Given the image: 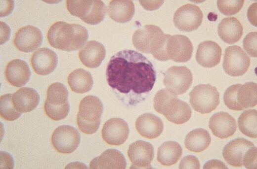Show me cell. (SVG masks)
Listing matches in <instances>:
<instances>
[{
	"mask_svg": "<svg viewBox=\"0 0 257 169\" xmlns=\"http://www.w3.org/2000/svg\"><path fill=\"white\" fill-rule=\"evenodd\" d=\"M108 85L125 103L133 105L145 99L153 88L156 73L141 53L125 49L114 55L106 70Z\"/></svg>",
	"mask_w": 257,
	"mask_h": 169,
	"instance_id": "1",
	"label": "cell"
},
{
	"mask_svg": "<svg viewBox=\"0 0 257 169\" xmlns=\"http://www.w3.org/2000/svg\"><path fill=\"white\" fill-rule=\"evenodd\" d=\"M88 37L87 30L78 24L58 21L49 29L47 38L53 47L63 51H72L81 48Z\"/></svg>",
	"mask_w": 257,
	"mask_h": 169,
	"instance_id": "2",
	"label": "cell"
},
{
	"mask_svg": "<svg viewBox=\"0 0 257 169\" xmlns=\"http://www.w3.org/2000/svg\"><path fill=\"white\" fill-rule=\"evenodd\" d=\"M153 106L157 112L176 124L186 122L191 116L192 110L189 104L178 99L177 95L166 88L159 90L156 94Z\"/></svg>",
	"mask_w": 257,
	"mask_h": 169,
	"instance_id": "3",
	"label": "cell"
},
{
	"mask_svg": "<svg viewBox=\"0 0 257 169\" xmlns=\"http://www.w3.org/2000/svg\"><path fill=\"white\" fill-rule=\"evenodd\" d=\"M103 106L96 96H87L80 101L77 123L83 133L90 135L96 133L101 122Z\"/></svg>",
	"mask_w": 257,
	"mask_h": 169,
	"instance_id": "4",
	"label": "cell"
},
{
	"mask_svg": "<svg viewBox=\"0 0 257 169\" xmlns=\"http://www.w3.org/2000/svg\"><path fill=\"white\" fill-rule=\"evenodd\" d=\"M224 102L230 109L240 111L255 106L257 103V85L249 82L234 84L225 91Z\"/></svg>",
	"mask_w": 257,
	"mask_h": 169,
	"instance_id": "5",
	"label": "cell"
},
{
	"mask_svg": "<svg viewBox=\"0 0 257 169\" xmlns=\"http://www.w3.org/2000/svg\"><path fill=\"white\" fill-rule=\"evenodd\" d=\"M68 99V91L63 84L59 82L51 84L47 90L44 105L46 115L55 121L64 119L70 110Z\"/></svg>",
	"mask_w": 257,
	"mask_h": 169,
	"instance_id": "6",
	"label": "cell"
},
{
	"mask_svg": "<svg viewBox=\"0 0 257 169\" xmlns=\"http://www.w3.org/2000/svg\"><path fill=\"white\" fill-rule=\"evenodd\" d=\"M66 6L71 15L89 25L100 23L106 13V6L99 0H68Z\"/></svg>",
	"mask_w": 257,
	"mask_h": 169,
	"instance_id": "7",
	"label": "cell"
},
{
	"mask_svg": "<svg viewBox=\"0 0 257 169\" xmlns=\"http://www.w3.org/2000/svg\"><path fill=\"white\" fill-rule=\"evenodd\" d=\"M189 102L192 108L201 114L214 110L219 103V94L215 87L211 84H199L189 93Z\"/></svg>",
	"mask_w": 257,
	"mask_h": 169,
	"instance_id": "8",
	"label": "cell"
},
{
	"mask_svg": "<svg viewBox=\"0 0 257 169\" xmlns=\"http://www.w3.org/2000/svg\"><path fill=\"white\" fill-rule=\"evenodd\" d=\"M193 50V45L187 36L167 34L163 61L172 60L175 62H186L191 59Z\"/></svg>",
	"mask_w": 257,
	"mask_h": 169,
	"instance_id": "9",
	"label": "cell"
},
{
	"mask_svg": "<svg viewBox=\"0 0 257 169\" xmlns=\"http://www.w3.org/2000/svg\"><path fill=\"white\" fill-rule=\"evenodd\" d=\"M164 35L159 27L146 25L135 31L132 35V43L139 51L153 55L160 45Z\"/></svg>",
	"mask_w": 257,
	"mask_h": 169,
	"instance_id": "10",
	"label": "cell"
},
{
	"mask_svg": "<svg viewBox=\"0 0 257 169\" xmlns=\"http://www.w3.org/2000/svg\"><path fill=\"white\" fill-rule=\"evenodd\" d=\"M250 65V58L241 47L232 45L225 50L222 67L227 74L239 76L244 74Z\"/></svg>",
	"mask_w": 257,
	"mask_h": 169,
	"instance_id": "11",
	"label": "cell"
},
{
	"mask_svg": "<svg viewBox=\"0 0 257 169\" xmlns=\"http://www.w3.org/2000/svg\"><path fill=\"white\" fill-rule=\"evenodd\" d=\"M193 80L190 69L184 66H173L165 73L163 83L166 89L175 95L185 93Z\"/></svg>",
	"mask_w": 257,
	"mask_h": 169,
	"instance_id": "12",
	"label": "cell"
},
{
	"mask_svg": "<svg viewBox=\"0 0 257 169\" xmlns=\"http://www.w3.org/2000/svg\"><path fill=\"white\" fill-rule=\"evenodd\" d=\"M80 139V135L76 128L69 125H62L54 130L51 143L58 152L69 154L78 148Z\"/></svg>",
	"mask_w": 257,
	"mask_h": 169,
	"instance_id": "13",
	"label": "cell"
},
{
	"mask_svg": "<svg viewBox=\"0 0 257 169\" xmlns=\"http://www.w3.org/2000/svg\"><path fill=\"white\" fill-rule=\"evenodd\" d=\"M203 13L197 5L188 3L178 8L175 12L173 21L175 26L184 32L197 30L203 20Z\"/></svg>",
	"mask_w": 257,
	"mask_h": 169,
	"instance_id": "14",
	"label": "cell"
},
{
	"mask_svg": "<svg viewBox=\"0 0 257 169\" xmlns=\"http://www.w3.org/2000/svg\"><path fill=\"white\" fill-rule=\"evenodd\" d=\"M128 157L132 163L130 169H152L154 148L149 142L137 140L131 143L128 150Z\"/></svg>",
	"mask_w": 257,
	"mask_h": 169,
	"instance_id": "15",
	"label": "cell"
},
{
	"mask_svg": "<svg viewBox=\"0 0 257 169\" xmlns=\"http://www.w3.org/2000/svg\"><path fill=\"white\" fill-rule=\"evenodd\" d=\"M43 38L42 33L39 29L28 25L21 28L15 33L13 42L19 51L28 53L39 47Z\"/></svg>",
	"mask_w": 257,
	"mask_h": 169,
	"instance_id": "16",
	"label": "cell"
},
{
	"mask_svg": "<svg viewBox=\"0 0 257 169\" xmlns=\"http://www.w3.org/2000/svg\"><path fill=\"white\" fill-rule=\"evenodd\" d=\"M128 124L120 118H112L107 121L102 130V137L108 144L120 145L127 139L129 135Z\"/></svg>",
	"mask_w": 257,
	"mask_h": 169,
	"instance_id": "17",
	"label": "cell"
},
{
	"mask_svg": "<svg viewBox=\"0 0 257 169\" xmlns=\"http://www.w3.org/2000/svg\"><path fill=\"white\" fill-rule=\"evenodd\" d=\"M58 58L56 54L48 48H41L35 51L31 59L32 67L39 75L51 73L56 68Z\"/></svg>",
	"mask_w": 257,
	"mask_h": 169,
	"instance_id": "18",
	"label": "cell"
},
{
	"mask_svg": "<svg viewBox=\"0 0 257 169\" xmlns=\"http://www.w3.org/2000/svg\"><path fill=\"white\" fill-rule=\"evenodd\" d=\"M254 146L253 142L243 138H237L229 142L223 148L222 155L225 161L233 167H242L247 150Z\"/></svg>",
	"mask_w": 257,
	"mask_h": 169,
	"instance_id": "19",
	"label": "cell"
},
{
	"mask_svg": "<svg viewBox=\"0 0 257 169\" xmlns=\"http://www.w3.org/2000/svg\"><path fill=\"white\" fill-rule=\"evenodd\" d=\"M209 127L216 137L224 139L233 135L237 129L235 119L229 113L219 112L210 119Z\"/></svg>",
	"mask_w": 257,
	"mask_h": 169,
	"instance_id": "20",
	"label": "cell"
},
{
	"mask_svg": "<svg viewBox=\"0 0 257 169\" xmlns=\"http://www.w3.org/2000/svg\"><path fill=\"white\" fill-rule=\"evenodd\" d=\"M221 53V48L216 42L211 40L204 41L198 46L196 59L202 67L213 68L220 62Z\"/></svg>",
	"mask_w": 257,
	"mask_h": 169,
	"instance_id": "21",
	"label": "cell"
},
{
	"mask_svg": "<svg viewBox=\"0 0 257 169\" xmlns=\"http://www.w3.org/2000/svg\"><path fill=\"white\" fill-rule=\"evenodd\" d=\"M135 128L143 137L148 139L158 137L162 134L164 125L161 119L152 113H144L135 121Z\"/></svg>",
	"mask_w": 257,
	"mask_h": 169,
	"instance_id": "22",
	"label": "cell"
},
{
	"mask_svg": "<svg viewBox=\"0 0 257 169\" xmlns=\"http://www.w3.org/2000/svg\"><path fill=\"white\" fill-rule=\"evenodd\" d=\"M5 75L7 81L11 85L20 87L29 81L31 71L26 62L20 59H14L7 65Z\"/></svg>",
	"mask_w": 257,
	"mask_h": 169,
	"instance_id": "23",
	"label": "cell"
},
{
	"mask_svg": "<svg viewBox=\"0 0 257 169\" xmlns=\"http://www.w3.org/2000/svg\"><path fill=\"white\" fill-rule=\"evenodd\" d=\"M106 55V50L101 43L90 40L79 52V57L84 65L89 68L99 67Z\"/></svg>",
	"mask_w": 257,
	"mask_h": 169,
	"instance_id": "24",
	"label": "cell"
},
{
	"mask_svg": "<svg viewBox=\"0 0 257 169\" xmlns=\"http://www.w3.org/2000/svg\"><path fill=\"white\" fill-rule=\"evenodd\" d=\"M127 162L122 153L115 149H109L90 163V169H125Z\"/></svg>",
	"mask_w": 257,
	"mask_h": 169,
	"instance_id": "25",
	"label": "cell"
},
{
	"mask_svg": "<svg viewBox=\"0 0 257 169\" xmlns=\"http://www.w3.org/2000/svg\"><path fill=\"white\" fill-rule=\"evenodd\" d=\"M12 101L19 112L26 113L32 111L38 106L40 96L33 88L22 87L12 94Z\"/></svg>",
	"mask_w": 257,
	"mask_h": 169,
	"instance_id": "26",
	"label": "cell"
},
{
	"mask_svg": "<svg viewBox=\"0 0 257 169\" xmlns=\"http://www.w3.org/2000/svg\"><path fill=\"white\" fill-rule=\"evenodd\" d=\"M243 26L234 17L223 18L218 26V34L225 42L231 44L238 41L242 36Z\"/></svg>",
	"mask_w": 257,
	"mask_h": 169,
	"instance_id": "27",
	"label": "cell"
},
{
	"mask_svg": "<svg viewBox=\"0 0 257 169\" xmlns=\"http://www.w3.org/2000/svg\"><path fill=\"white\" fill-rule=\"evenodd\" d=\"M108 15L114 21L126 23L133 17L135 8L133 1L129 0H113L109 4Z\"/></svg>",
	"mask_w": 257,
	"mask_h": 169,
	"instance_id": "28",
	"label": "cell"
},
{
	"mask_svg": "<svg viewBox=\"0 0 257 169\" xmlns=\"http://www.w3.org/2000/svg\"><path fill=\"white\" fill-rule=\"evenodd\" d=\"M67 80L71 90L76 93L87 92L91 90L93 85L91 74L83 68L73 70L69 75Z\"/></svg>",
	"mask_w": 257,
	"mask_h": 169,
	"instance_id": "29",
	"label": "cell"
},
{
	"mask_svg": "<svg viewBox=\"0 0 257 169\" xmlns=\"http://www.w3.org/2000/svg\"><path fill=\"white\" fill-rule=\"evenodd\" d=\"M182 153V149L178 143L174 141H166L158 148L157 160L164 166H170L177 162Z\"/></svg>",
	"mask_w": 257,
	"mask_h": 169,
	"instance_id": "30",
	"label": "cell"
},
{
	"mask_svg": "<svg viewBox=\"0 0 257 169\" xmlns=\"http://www.w3.org/2000/svg\"><path fill=\"white\" fill-rule=\"evenodd\" d=\"M211 137L209 133L202 128H198L190 132L184 140L185 147L194 152H200L209 146Z\"/></svg>",
	"mask_w": 257,
	"mask_h": 169,
	"instance_id": "31",
	"label": "cell"
},
{
	"mask_svg": "<svg viewBox=\"0 0 257 169\" xmlns=\"http://www.w3.org/2000/svg\"><path fill=\"white\" fill-rule=\"evenodd\" d=\"M257 111L256 109L244 111L238 120L240 131L244 135L252 138L257 137Z\"/></svg>",
	"mask_w": 257,
	"mask_h": 169,
	"instance_id": "32",
	"label": "cell"
},
{
	"mask_svg": "<svg viewBox=\"0 0 257 169\" xmlns=\"http://www.w3.org/2000/svg\"><path fill=\"white\" fill-rule=\"evenodd\" d=\"M0 116L3 119L13 121L21 115L15 107L12 101V94H6L1 96L0 99Z\"/></svg>",
	"mask_w": 257,
	"mask_h": 169,
	"instance_id": "33",
	"label": "cell"
},
{
	"mask_svg": "<svg viewBox=\"0 0 257 169\" xmlns=\"http://www.w3.org/2000/svg\"><path fill=\"white\" fill-rule=\"evenodd\" d=\"M244 2V0H217V6L222 14L231 15L237 13L241 9Z\"/></svg>",
	"mask_w": 257,
	"mask_h": 169,
	"instance_id": "34",
	"label": "cell"
},
{
	"mask_svg": "<svg viewBox=\"0 0 257 169\" xmlns=\"http://www.w3.org/2000/svg\"><path fill=\"white\" fill-rule=\"evenodd\" d=\"M257 32L249 33L245 37L243 41L244 49L252 57H257Z\"/></svg>",
	"mask_w": 257,
	"mask_h": 169,
	"instance_id": "35",
	"label": "cell"
},
{
	"mask_svg": "<svg viewBox=\"0 0 257 169\" xmlns=\"http://www.w3.org/2000/svg\"><path fill=\"white\" fill-rule=\"evenodd\" d=\"M257 147L254 146L246 152L243 162V165L246 169H257Z\"/></svg>",
	"mask_w": 257,
	"mask_h": 169,
	"instance_id": "36",
	"label": "cell"
},
{
	"mask_svg": "<svg viewBox=\"0 0 257 169\" xmlns=\"http://www.w3.org/2000/svg\"><path fill=\"white\" fill-rule=\"evenodd\" d=\"M200 168V162L198 159L194 156L188 155L183 157L181 160L179 169H194Z\"/></svg>",
	"mask_w": 257,
	"mask_h": 169,
	"instance_id": "37",
	"label": "cell"
},
{
	"mask_svg": "<svg viewBox=\"0 0 257 169\" xmlns=\"http://www.w3.org/2000/svg\"><path fill=\"white\" fill-rule=\"evenodd\" d=\"M139 2L145 9L149 10L158 9L164 3L163 0H139Z\"/></svg>",
	"mask_w": 257,
	"mask_h": 169,
	"instance_id": "38",
	"label": "cell"
},
{
	"mask_svg": "<svg viewBox=\"0 0 257 169\" xmlns=\"http://www.w3.org/2000/svg\"><path fill=\"white\" fill-rule=\"evenodd\" d=\"M203 169H228V168L222 161L213 159L206 162Z\"/></svg>",
	"mask_w": 257,
	"mask_h": 169,
	"instance_id": "39",
	"label": "cell"
},
{
	"mask_svg": "<svg viewBox=\"0 0 257 169\" xmlns=\"http://www.w3.org/2000/svg\"><path fill=\"white\" fill-rule=\"evenodd\" d=\"M257 3H253L249 8L248 11V17L251 23H252L255 26H257V20H256V7Z\"/></svg>",
	"mask_w": 257,
	"mask_h": 169,
	"instance_id": "40",
	"label": "cell"
}]
</instances>
